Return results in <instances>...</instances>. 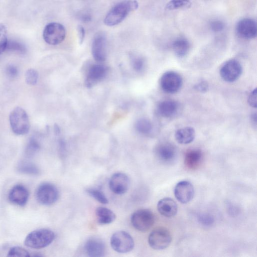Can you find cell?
Instances as JSON below:
<instances>
[{
  "label": "cell",
  "instance_id": "obj_36",
  "mask_svg": "<svg viewBox=\"0 0 257 257\" xmlns=\"http://www.w3.org/2000/svg\"><path fill=\"white\" fill-rule=\"evenodd\" d=\"M210 28L214 33L222 32L225 28L224 23L220 20H214L210 24Z\"/></svg>",
  "mask_w": 257,
  "mask_h": 257
},
{
  "label": "cell",
  "instance_id": "obj_37",
  "mask_svg": "<svg viewBox=\"0 0 257 257\" xmlns=\"http://www.w3.org/2000/svg\"><path fill=\"white\" fill-rule=\"evenodd\" d=\"M247 102L251 107L254 108L256 107L257 100L256 88L252 90L249 93L247 98Z\"/></svg>",
  "mask_w": 257,
  "mask_h": 257
},
{
  "label": "cell",
  "instance_id": "obj_31",
  "mask_svg": "<svg viewBox=\"0 0 257 257\" xmlns=\"http://www.w3.org/2000/svg\"><path fill=\"white\" fill-rule=\"evenodd\" d=\"M8 41L7 28L0 23V54L6 50Z\"/></svg>",
  "mask_w": 257,
  "mask_h": 257
},
{
  "label": "cell",
  "instance_id": "obj_17",
  "mask_svg": "<svg viewBox=\"0 0 257 257\" xmlns=\"http://www.w3.org/2000/svg\"><path fill=\"white\" fill-rule=\"evenodd\" d=\"M29 193L24 186L20 184L14 186L10 191L8 198L12 203L23 206L26 204Z\"/></svg>",
  "mask_w": 257,
  "mask_h": 257
},
{
  "label": "cell",
  "instance_id": "obj_12",
  "mask_svg": "<svg viewBox=\"0 0 257 257\" xmlns=\"http://www.w3.org/2000/svg\"><path fill=\"white\" fill-rule=\"evenodd\" d=\"M130 181L128 176L123 173L114 174L109 181V187L112 192L121 195L128 190Z\"/></svg>",
  "mask_w": 257,
  "mask_h": 257
},
{
  "label": "cell",
  "instance_id": "obj_8",
  "mask_svg": "<svg viewBox=\"0 0 257 257\" xmlns=\"http://www.w3.org/2000/svg\"><path fill=\"white\" fill-rule=\"evenodd\" d=\"M59 192L57 187L50 183L41 184L36 191V198L41 204L50 205L57 201Z\"/></svg>",
  "mask_w": 257,
  "mask_h": 257
},
{
  "label": "cell",
  "instance_id": "obj_33",
  "mask_svg": "<svg viewBox=\"0 0 257 257\" xmlns=\"http://www.w3.org/2000/svg\"><path fill=\"white\" fill-rule=\"evenodd\" d=\"M8 256L29 257L31 255L29 252L24 248L20 246H14L9 250Z\"/></svg>",
  "mask_w": 257,
  "mask_h": 257
},
{
  "label": "cell",
  "instance_id": "obj_22",
  "mask_svg": "<svg viewBox=\"0 0 257 257\" xmlns=\"http://www.w3.org/2000/svg\"><path fill=\"white\" fill-rule=\"evenodd\" d=\"M195 137L194 129L190 126H187L178 129L175 133L176 141L180 144L186 145L193 141Z\"/></svg>",
  "mask_w": 257,
  "mask_h": 257
},
{
  "label": "cell",
  "instance_id": "obj_24",
  "mask_svg": "<svg viewBox=\"0 0 257 257\" xmlns=\"http://www.w3.org/2000/svg\"><path fill=\"white\" fill-rule=\"evenodd\" d=\"M172 48L177 57H183L188 54L189 51L190 44L186 38H178L173 42Z\"/></svg>",
  "mask_w": 257,
  "mask_h": 257
},
{
  "label": "cell",
  "instance_id": "obj_34",
  "mask_svg": "<svg viewBox=\"0 0 257 257\" xmlns=\"http://www.w3.org/2000/svg\"><path fill=\"white\" fill-rule=\"evenodd\" d=\"M198 222L202 225L209 226L214 222L213 217L208 214H199L197 217Z\"/></svg>",
  "mask_w": 257,
  "mask_h": 257
},
{
  "label": "cell",
  "instance_id": "obj_4",
  "mask_svg": "<svg viewBox=\"0 0 257 257\" xmlns=\"http://www.w3.org/2000/svg\"><path fill=\"white\" fill-rule=\"evenodd\" d=\"M131 221L133 226L137 230L145 232L153 226L155 222V216L151 210L141 209L133 213Z\"/></svg>",
  "mask_w": 257,
  "mask_h": 257
},
{
  "label": "cell",
  "instance_id": "obj_42",
  "mask_svg": "<svg viewBox=\"0 0 257 257\" xmlns=\"http://www.w3.org/2000/svg\"><path fill=\"white\" fill-rule=\"evenodd\" d=\"M251 119L252 120V121L254 122L255 123V124H256V113H254L252 115Z\"/></svg>",
  "mask_w": 257,
  "mask_h": 257
},
{
  "label": "cell",
  "instance_id": "obj_7",
  "mask_svg": "<svg viewBox=\"0 0 257 257\" xmlns=\"http://www.w3.org/2000/svg\"><path fill=\"white\" fill-rule=\"evenodd\" d=\"M110 245L118 253H126L134 247V239L131 235L124 231H118L114 233L110 238Z\"/></svg>",
  "mask_w": 257,
  "mask_h": 257
},
{
  "label": "cell",
  "instance_id": "obj_26",
  "mask_svg": "<svg viewBox=\"0 0 257 257\" xmlns=\"http://www.w3.org/2000/svg\"><path fill=\"white\" fill-rule=\"evenodd\" d=\"M191 6L190 0H170L166 6V9L172 11L180 9H188Z\"/></svg>",
  "mask_w": 257,
  "mask_h": 257
},
{
  "label": "cell",
  "instance_id": "obj_18",
  "mask_svg": "<svg viewBox=\"0 0 257 257\" xmlns=\"http://www.w3.org/2000/svg\"><path fill=\"white\" fill-rule=\"evenodd\" d=\"M84 249L89 256H102L105 252V246L101 239L93 237L86 242Z\"/></svg>",
  "mask_w": 257,
  "mask_h": 257
},
{
  "label": "cell",
  "instance_id": "obj_6",
  "mask_svg": "<svg viewBox=\"0 0 257 257\" xmlns=\"http://www.w3.org/2000/svg\"><path fill=\"white\" fill-rule=\"evenodd\" d=\"M172 241V236L166 228L159 227L153 230L149 235V245L156 250H162L168 247Z\"/></svg>",
  "mask_w": 257,
  "mask_h": 257
},
{
  "label": "cell",
  "instance_id": "obj_5",
  "mask_svg": "<svg viewBox=\"0 0 257 257\" xmlns=\"http://www.w3.org/2000/svg\"><path fill=\"white\" fill-rule=\"evenodd\" d=\"M66 30L62 24L52 22L48 24L44 28L43 37L45 41L51 45L61 43L65 39Z\"/></svg>",
  "mask_w": 257,
  "mask_h": 257
},
{
  "label": "cell",
  "instance_id": "obj_40",
  "mask_svg": "<svg viewBox=\"0 0 257 257\" xmlns=\"http://www.w3.org/2000/svg\"><path fill=\"white\" fill-rule=\"evenodd\" d=\"M77 31L79 43L81 44L83 43L85 38V32L84 28L82 26L79 25L77 27Z\"/></svg>",
  "mask_w": 257,
  "mask_h": 257
},
{
  "label": "cell",
  "instance_id": "obj_13",
  "mask_svg": "<svg viewBox=\"0 0 257 257\" xmlns=\"http://www.w3.org/2000/svg\"><path fill=\"white\" fill-rule=\"evenodd\" d=\"M158 159L164 164L169 165L173 163L177 157L175 147L169 143H163L158 146L156 149Z\"/></svg>",
  "mask_w": 257,
  "mask_h": 257
},
{
  "label": "cell",
  "instance_id": "obj_27",
  "mask_svg": "<svg viewBox=\"0 0 257 257\" xmlns=\"http://www.w3.org/2000/svg\"><path fill=\"white\" fill-rule=\"evenodd\" d=\"M137 130L140 133L147 135L150 133L153 128L151 122L148 119L141 118L136 124Z\"/></svg>",
  "mask_w": 257,
  "mask_h": 257
},
{
  "label": "cell",
  "instance_id": "obj_2",
  "mask_svg": "<svg viewBox=\"0 0 257 257\" xmlns=\"http://www.w3.org/2000/svg\"><path fill=\"white\" fill-rule=\"evenodd\" d=\"M55 238L54 232L48 229L42 228L34 230L26 237V246L35 249L45 247L50 244Z\"/></svg>",
  "mask_w": 257,
  "mask_h": 257
},
{
  "label": "cell",
  "instance_id": "obj_19",
  "mask_svg": "<svg viewBox=\"0 0 257 257\" xmlns=\"http://www.w3.org/2000/svg\"><path fill=\"white\" fill-rule=\"evenodd\" d=\"M159 212L164 216L171 217L177 213L178 206L172 198L166 197L161 199L157 204Z\"/></svg>",
  "mask_w": 257,
  "mask_h": 257
},
{
  "label": "cell",
  "instance_id": "obj_11",
  "mask_svg": "<svg viewBox=\"0 0 257 257\" xmlns=\"http://www.w3.org/2000/svg\"><path fill=\"white\" fill-rule=\"evenodd\" d=\"M237 35L244 39H252L256 36V22L250 18H244L238 22L236 26Z\"/></svg>",
  "mask_w": 257,
  "mask_h": 257
},
{
  "label": "cell",
  "instance_id": "obj_21",
  "mask_svg": "<svg viewBox=\"0 0 257 257\" xmlns=\"http://www.w3.org/2000/svg\"><path fill=\"white\" fill-rule=\"evenodd\" d=\"M179 105L175 100L166 99L160 102L157 107L159 114L162 117L169 118L176 114Z\"/></svg>",
  "mask_w": 257,
  "mask_h": 257
},
{
  "label": "cell",
  "instance_id": "obj_9",
  "mask_svg": "<svg viewBox=\"0 0 257 257\" xmlns=\"http://www.w3.org/2000/svg\"><path fill=\"white\" fill-rule=\"evenodd\" d=\"M183 83L181 76L173 71L164 73L160 79V86L162 90L167 93H175L181 88Z\"/></svg>",
  "mask_w": 257,
  "mask_h": 257
},
{
  "label": "cell",
  "instance_id": "obj_35",
  "mask_svg": "<svg viewBox=\"0 0 257 257\" xmlns=\"http://www.w3.org/2000/svg\"><path fill=\"white\" fill-rule=\"evenodd\" d=\"M133 67L135 70L138 72L141 71L145 66V60L141 57H135L132 60Z\"/></svg>",
  "mask_w": 257,
  "mask_h": 257
},
{
  "label": "cell",
  "instance_id": "obj_10",
  "mask_svg": "<svg viewBox=\"0 0 257 257\" xmlns=\"http://www.w3.org/2000/svg\"><path fill=\"white\" fill-rule=\"evenodd\" d=\"M242 71L241 65L237 60H228L220 69V75L224 81L232 82L236 81L241 75Z\"/></svg>",
  "mask_w": 257,
  "mask_h": 257
},
{
  "label": "cell",
  "instance_id": "obj_23",
  "mask_svg": "<svg viewBox=\"0 0 257 257\" xmlns=\"http://www.w3.org/2000/svg\"><path fill=\"white\" fill-rule=\"evenodd\" d=\"M97 222L101 224H107L112 222L115 219L114 213L105 207H98L95 210Z\"/></svg>",
  "mask_w": 257,
  "mask_h": 257
},
{
  "label": "cell",
  "instance_id": "obj_14",
  "mask_svg": "<svg viewBox=\"0 0 257 257\" xmlns=\"http://www.w3.org/2000/svg\"><path fill=\"white\" fill-rule=\"evenodd\" d=\"M194 188L189 181H182L178 182L174 189L176 198L182 203L189 202L194 195Z\"/></svg>",
  "mask_w": 257,
  "mask_h": 257
},
{
  "label": "cell",
  "instance_id": "obj_29",
  "mask_svg": "<svg viewBox=\"0 0 257 257\" xmlns=\"http://www.w3.org/2000/svg\"><path fill=\"white\" fill-rule=\"evenodd\" d=\"M87 192L94 199L102 204H107L108 200L100 190L96 188H89Z\"/></svg>",
  "mask_w": 257,
  "mask_h": 257
},
{
  "label": "cell",
  "instance_id": "obj_28",
  "mask_svg": "<svg viewBox=\"0 0 257 257\" xmlns=\"http://www.w3.org/2000/svg\"><path fill=\"white\" fill-rule=\"evenodd\" d=\"M40 146L38 142L34 138H32L28 142L25 149V155L28 158H32L39 152Z\"/></svg>",
  "mask_w": 257,
  "mask_h": 257
},
{
  "label": "cell",
  "instance_id": "obj_15",
  "mask_svg": "<svg viewBox=\"0 0 257 257\" xmlns=\"http://www.w3.org/2000/svg\"><path fill=\"white\" fill-rule=\"evenodd\" d=\"M106 37L103 33H97L92 44V54L97 62L104 61L106 59Z\"/></svg>",
  "mask_w": 257,
  "mask_h": 257
},
{
  "label": "cell",
  "instance_id": "obj_20",
  "mask_svg": "<svg viewBox=\"0 0 257 257\" xmlns=\"http://www.w3.org/2000/svg\"><path fill=\"white\" fill-rule=\"evenodd\" d=\"M203 160V154L198 149H191L186 152L184 158V164L189 170L197 169Z\"/></svg>",
  "mask_w": 257,
  "mask_h": 257
},
{
  "label": "cell",
  "instance_id": "obj_39",
  "mask_svg": "<svg viewBox=\"0 0 257 257\" xmlns=\"http://www.w3.org/2000/svg\"><path fill=\"white\" fill-rule=\"evenodd\" d=\"M6 71L8 76L12 78L16 77L18 73L17 67L13 65H9L7 68Z\"/></svg>",
  "mask_w": 257,
  "mask_h": 257
},
{
  "label": "cell",
  "instance_id": "obj_1",
  "mask_svg": "<svg viewBox=\"0 0 257 257\" xmlns=\"http://www.w3.org/2000/svg\"><path fill=\"white\" fill-rule=\"evenodd\" d=\"M139 4L136 0H124L115 5L106 15L104 24L113 26L122 22L132 12L136 10Z\"/></svg>",
  "mask_w": 257,
  "mask_h": 257
},
{
  "label": "cell",
  "instance_id": "obj_25",
  "mask_svg": "<svg viewBox=\"0 0 257 257\" xmlns=\"http://www.w3.org/2000/svg\"><path fill=\"white\" fill-rule=\"evenodd\" d=\"M17 169L21 173L36 176L39 174L40 170L34 163L26 161H21L17 165Z\"/></svg>",
  "mask_w": 257,
  "mask_h": 257
},
{
  "label": "cell",
  "instance_id": "obj_38",
  "mask_svg": "<svg viewBox=\"0 0 257 257\" xmlns=\"http://www.w3.org/2000/svg\"><path fill=\"white\" fill-rule=\"evenodd\" d=\"M194 87L198 91L205 92L207 91L208 89V84L206 81L201 80L196 83Z\"/></svg>",
  "mask_w": 257,
  "mask_h": 257
},
{
  "label": "cell",
  "instance_id": "obj_41",
  "mask_svg": "<svg viewBox=\"0 0 257 257\" xmlns=\"http://www.w3.org/2000/svg\"><path fill=\"white\" fill-rule=\"evenodd\" d=\"M54 132L56 134H59L60 132L59 127L56 124L54 125Z\"/></svg>",
  "mask_w": 257,
  "mask_h": 257
},
{
  "label": "cell",
  "instance_id": "obj_3",
  "mask_svg": "<svg viewBox=\"0 0 257 257\" xmlns=\"http://www.w3.org/2000/svg\"><path fill=\"white\" fill-rule=\"evenodd\" d=\"M9 120L11 128L15 134L24 135L29 132L30 121L27 112L22 108H14L10 114Z\"/></svg>",
  "mask_w": 257,
  "mask_h": 257
},
{
  "label": "cell",
  "instance_id": "obj_16",
  "mask_svg": "<svg viewBox=\"0 0 257 257\" xmlns=\"http://www.w3.org/2000/svg\"><path fill=\"white\" fill-rule=\"evenodd\" d=\"M107 68L101 64H93L88 69L85 79V85L90 88L105 77Z\"/></svg>",
  "mask_w": 257,
  "mask_h": 257
},
{
  "label": "cell",
  "instance_id": "obj_32",
  "mask_svg": "<svg viewBox=\"0 0 257 257\" xmlns=\"http://www.w3.org/2000/svg\"><path fill=\"white\" fill-rule=\"evenodd\" d=\"M38 77V72L34 69H29L26 72L25 81L29 85H33L36 84L37 82Z\"/></svg>",
  "mask_w": 257,
  "mask_h": 257
},
{
  "label": "cell",
  "instance_id": "obj_30",
  "mask_svg": "<svg viewBox=\"0 0 257 257\" xmlns=\"http://www.w3.org/2000/svg\"><path fill=\"white\" fill-rule=\"evenodd\" d=\"M6 50L24 54L26 51V48L22 43L14 40L8 41Z\"/></svg>",
  "mask_w": 257,
  "mask_h": 257
}]
</instances>
